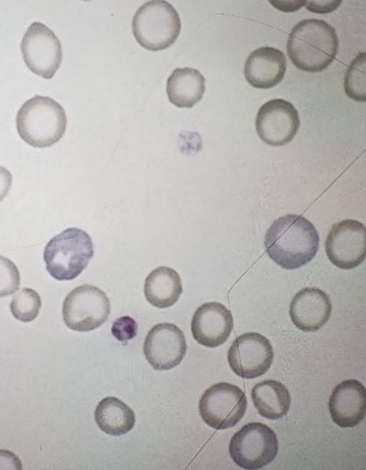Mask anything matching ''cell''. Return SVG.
<instances>
[{"mask_svg": "<svg viewBox=\"0 0 366 470\" xmlns=\"http://www.w3.org/2000/svg\"><path fill=\"white\" fill-rule=\"evenodd\" d=\"M319 241L318 232L309 220L289 214L272 224L265 234L264 246L277 264L286 269H295L315 256Z\"/></svg>", "mask_w": 366, "mask_h": 470, "instance_id": "1", "label": "cell"}, {"mask_svg": "<svg viewBox=\"0 0 366 470\" xmlns=\"http://www.w3.org/2000/svg\"><path fill=\"white\" fill-rule=\"evenodd\" d=\"M339 48L335 29L323 20L308 19L297 23L287 39L292 64L307 72H319L335 59Z\"/></svg>", "mask_w": 366, "mask_h": 470, "instance_id": "2", "label": "cell"}, {"mask_svg": "<svg viewBox=\"0 0 366 470\" xmlns=\"http://www.w3.org/2000/svg\"><path fill=\"white\" fill-rule=\"evenodd\" d=\"M20 137L29 145L49 147L64 136L67 117L63 107L54 99L34 96L23 104L16 118Z\"/></svg>", "mask_w": 366, "mask_h": 470, "instance_id": "3", "label": "cell"}, {"mask_svg": "<svg viewBox=\"0 0 366 470\" xmlns=\"http://www.w3.org/2000/svg\"><path fill=\"white\" fill-rule=\"evenodd\" d=\"M90 236L83 229L70 227L46 244L43 258L49 274L57 281L77 277L94 256Z\"/></svg>", "mask_w": 366, "mask_h": 470, "instance_id": "4", "label": "cell"}, {"mask_svg": "<svg viewBox=\"0 0 366 470\" xmlns=\"http://www.w3.org/2000/svg\"><path fill=\"white\" fill-rule=\"evenodd\" d=\"M132 29L140 46L157 51L176 41L181 31V20L177 10L168 1H149L136 11Z\"/></svg>", "mask_w": 366, "mask_h": 470, "instance_id": "5", "label": "cell"}, {"mask_svg": "<svg viewBox=\"0 0 366 470\" xmlns=\"http://www.w3.org/2000/svg\"><path fill=\"white\" fill-rule=\"evenodd\" d=\"M278 440L268 426L252 422L243 426L231 438L229 455L237 466L247 470L259 469L271 463L278 452Z\"/></svg>", "mask_w": 366, "mask_h": 470, "instance_id": "6", "label": "cell"}, {"mask_svg": "<svg viewBox=\"0 0 366 470\" xmlns=\"http://www.w3.org/2000/svg\"><path fill=\"white\" fill-rule=\"evenodd\" d=\"M110 301L98 287L83 284L72 289L62 305L63 320L70 329L86 332L101 326L110 314Z\"/></svg>", "mask_w": 366, "mask_h": 470, "instance_id": "7", "label": "cell"}, {"mask_svg": "<svg viewBox=\"0 0 366 470\" xmlns=\"http://www.w3.org/2000/svg\"><path fill=\"white\" fill-rule=\"evenodd\" d=\"M247 397L237 386L220 382L207 388L199 401L202 420L214 429L223 430L235 426L244 415Z\"/></svg>", "mask_w": 366, "mask_h": 470, "instance_id": "8", "label": "cell"}, {"mask_svg": "<svg viewBox=\"0 0 366 470\" xmlns=\"http://www.w3.org/2000/svg\"><path fill=\"white\" fill-rule=\"evenodd\" d=\"M21 50L27 67L46 79L54 76L62 61L59 39L51 29L40 22H34L29 26L22 39Z\"/></svg>", "mask_w": 366, "mask_h": 470, "instance_id": "9", "label": "cell"}, {"mask_svg": "<svg viewBox=\"0 0 366 470\" xmlns=\"http://www.w3.org/2000/svg\"><path fill=\"white\" fill-rule=\"evenodd\" d=\"M366 229L354 219L335 224L325 241V251L330 261L342 269L359 266L365 259Z\"/></svg>", "mask_w": 366, "mask_h": 470, "instance_id": "10", "label": "cell"}, {"mask_svg": "<svg viewBox=\"0 0 366 470\" xmlns=\"http://www.w3.org/2000/svg\"><path fill=\"white\" fill-rule=\"evenodd\" d=\"M273 357L269 341L257 332H247L237 337L227 353L232 370L247 379L263 375L271 366Z\"/></svg>", "mask_w": 366, "mask_h": 470, "instance_id": "11", "label": "cell"}, {"mask_svg": "<svg viewBox=\"0 0 366 470\" xmlns=\"http://www.w3.org/2000/svg\"><path fill=\"white\" fill-rule=\"evenodd\" d=\"M255 127L264 143L273 146H283L290 142L299 130V113L291 102L274 99L259 108Z\"/></svg>", "mask_w": 366, "mask_h": 470, "instance_id": "12", "label": "cell"}, {"mask_svg": "<svg viewBox=\"0 0 366 470\" xmlns=\"http://www.w3.org/2000/svg\"><path fill=\"white\" fill-rule=\"evenodd\" d=\"M184 332L171 323L154 325L147 333L143 351L156 370H169L179 365L187 352Z\"/></svg>", "mask_w": 366, "mask_h": 470, "instance_id": "13", "label": "cell"}, {"mask_svg": "<svg viewBox=\"0 0 366 470\" xmlns=\"http://www.w3.org/2000/svg\"><path fill=\"white\" fill-rule=\"evenodd\" d=\"M233 328L231 311L222 304L207 302L195 311L191 321L193 338L199 344L214 348L223 344Z\"/></svg>", "mask_w": 366, "mask_h": 470, "instance_id": "14", "label": "cell"}, {"mask_svg": "<svg viewBox=\"0 0 366 470\" xmlns=\"http://www.w3.org/2000/svg\"><path fill=\"white\" fill-rule=\"evenodd\" d=\"M328 407L332 419L337 426L347 428L360 424L366 412L364 385L355 379L340 383L330 396Z\"/></svg>", "mask_w": 366, "mask_h": 470, "instance_id": "15", "label": "cell"}, {"mask_svg": "<svg viewBox=\"0 0 366 470\" xmlns=\"http://www.w3.org/2000/svg\"><path fill=\"white\" fill-rule=\"evenodd\" d=\"M332 304L329 296L318 288H305L293 297L290 305L292 323L305 332L323 326L330 317Z\"/></svg>", "mask_w": 366, "mask_h": 470, "instance_id": "16", "label": "cell"}, {"mask_svg": "<svg viewBox=\"0 0 366 470\" xmlns=\"http://www.w3.org/2000/svg\"><path fill=\"white\" fill-rule=\"evenodd\" d=\"M287 69L286 57L278 49L260 47L248 56L244 66L247 81L257 89H269L284 78Z\"/></svg>", "mask_w": 366, "mask_h": 470, "instance_id": "17", "label": "cell"}, {"mask_svg": "<svg viewBox=\"0 0 366 470\" xmlns=\"http://www.w3.org/2000/svg\"><path fill=\"white\" fill-rule=\"evenodd\" d=\"M169 101L179 108H192L203 97L205 78L196 69L176 68L167 81Z\"/></svg>", "mask_w": 366, "mask_h": 470, "instance_id": "18", "label": "cell"}, {"mask_svg": "<svg viewBox=\"0 0 366 470\" xmlns=\"http://www.w3.org/2000/svg\"><path fill=\"white\" fill-rule=\"evenodd\" d=\"M144 293L152 306L159 309L168 308L177 301L182 293L180 276L170 267L159 266L146 278Z\"/></svg>", "mask_w": 366, "mask_h": 470, "instance_id": "19", "label": "cell"}, {"mask_svg": "<svg viewBox=\"0 0 366 470\" xmlns=\"http://www.w3.org/2000/svg\"><path fill=\"white\" fill-rule=\"evenodd\" d=\"M251 396L258 413L268 419H279L290 407L291 397L287 388L280 381L269 379L256 384Z\"/></svg>", "mask_w": 366, "mask_h": 470, "instance_id": "20", "label": "cell"}, {"mask_svg": "<svg viewBox=\"0 0 366 470\" xmlns=\"http://www.w3.org/2000/svg\"><path fill=\"white\" fill-rule=\"evenodd\" d=\"M99 428L112 436H122L131 431L135 424L134 411L119 399L107 396L98 404L94 411Z\"/></svg>", "mask_w": 366, "mask_h": 470, "instance_id": "21", "label": "cell"}, {"mask_svg": "<svg viewBox=\"0 0 366 470\" xmlns=\"http://www.w3.org/2000/svg\"><path fill=\"white\" fill-rule=\"evenodd\" d=\"M41 307V300L39 294L31 288L19 290L10 303V310L14 317L24 323L34 320Z\"/></svg>", "mask_w": 366, "mask_h": 470, "instance_id": "22", "label": "cell"}, {"mask_svg": "<svg viewBox=\"0 0 366 470\" xmlns=\"http://www.w3.org/2000/svg\"><path fill=\"white\" fill-rule=\"evenodd\" d=\"M366 55L359 52L349 66L344 81L346 94L357 101H365V69Z\"/></svg>", "mask_w": 366, "mask_h": 470, "instance_id": "23", "label": "cell"}, {"mask_svg": "<svg viewBox=\"0 0 366 470\" xmlns=\"http://www.w3.org/2000/svg\"><path fill=\"white\" fill-rule=\"evenodd\" d=\"M20 285V273L16 264L0 254V297L15 293Z\"/></svg>", "mask_w": 366, "mask_h": 470, "instance_id": "24", "label": "cell"}, {"mask_svg": "<svg viewBox=\"0 0 366 470\" xmlns=\"http://www.w3.org/2000/svg\"><path fill=\"white\" fill-rule=\"evenodd\" d=\"M138 326L136 321L129 316L117 319L112 326V335L124 345L137 336Z\"/></svg>", "mask_w": 366, "mask_h": 470, "instance_id": "25", "label": "cell"}, {"mask_svg": "<svg viewBox=\"0 0 366 470\" xmlns=\"http://www.w3.org/2000/svg\"><path fill=\"white\" fill-rule=\"evenodd\" d=\"M341 1H308L305 3L307 10L317 14H327L339 7Z\"/></svg>", "mask_w": 366, "mask_h": 470, "instance_id": "26", "label": "cell"}, {"mask_svg": "<svg viewBox=\"0 0 366 470\" xmlns=\"http://www.w3.org/2000/svg\"><path fill=\"white\" fill-rule=\"evenodd\" d=\"M0 469H22L21 461L13 452L0 449Z\"/></svg>", "mask_w": 366, "mask_h": 470, "instance_id": "27", "label": "cell"}, {"mask_svg": "<svg viewBox=\"0 0 366 470\" xmlns=\"http://www.w3.org/2000/svg\"><path fill=\"white\" fill-rule=\"evenodd\" d=\"M12 184V175L5 167L0 166V201L8 194Z\"/></svg>", "mask_w": 366, "mask_h": 470, "instance_id": "28", "label": "cell"}, {"mask_svg": "<svg viewBox=\"0 0 366 470\" xmlns=\"http://www.w3.org/2000/svg\"><path fill=\"white\" fill-rule=\"evenodd\" d=\"M269 2L276 9L284 12H294L305 5L306 1H272Z\"/></svg>", "mask_w": 366, "mask_h": 470, "instance_id": "29", "label": "cell"}]
</instances>
